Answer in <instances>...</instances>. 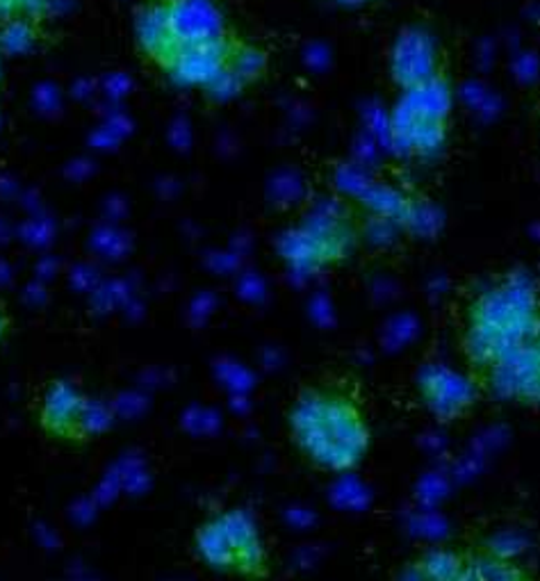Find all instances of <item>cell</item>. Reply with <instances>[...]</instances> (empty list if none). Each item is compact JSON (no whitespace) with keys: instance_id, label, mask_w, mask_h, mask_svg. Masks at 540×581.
I'll use <instances>...</instances> for the list:
<instances>
[{"instance_id":"9c48e42d","label":"cell","mask_w":540,"mask_h":581,"mask_svg":"<svg viewBox=\"0 0 540 581\" xmlns=\"http://www.w3.org/2000/svg\"><path fill=\"white\" fill-rule=\"evenodd\" d=\"M263 66H265V55L255 49H240L230 53L228 58V72L240 83L253 80L263 72Z\"/></svg>"},{"instance_id":"277c9868","label":"cell","mask_w":540,"mask_h":581,"mask_svg":"<svg viewBox=\"0 0 540 581\" xmlns=\"http://www.w3.org/2000/svg\"><path fill=\"white\" fill-rule=\"evenodd\" d=\"M228 58L230 49L224 39L192 41L180 46L176 58L167 68L180 83L210 87V83H213L228 66Z\"/></svg>"},{"instance_id":"8992f818","label":"cell","mask_w":540,"mask_h":581,"mask_svg":"<svg viewBox=\"0 0 540 581\" xmlns=\"http://www.w3.org/2000/svg\"><path fill=\"white\" fill-rule=\"evenodd\" d=\"M167 14L183 43L222 39V23L208 0H174Z\"/></svg>"},{"instance_id":"5b68a950","label":"cell","mask_w":540,"mask_h":581,"mask_svg":"<svg viewBox=\"0 0 540 581\" xmlns=\"http://www.w3.org/2000/svg\"><path fill=\"white\" fill-rule=\"evenodd\" d=\"M402 581H473L467 552L442 545L422 552L404 568Z\"/></svg>"},{"instance_id":"7a4b0ae2","label":"cell","mask_w":540,"mask_h":581,"mask_svg":"<svg viewBox=\"0 0 540 581\" xmlns=\"http://www.w3.org/2000/svg\"><path fill=\"white\" fill-rule=\"evenodd\" d=\"M199 561L219 574L263 579L269 570V547L261 522L247 508H222L194 533Z\"/></svg>"},{"instance_id":"ba28073f","label":"cell","mask_w":540,"mask_h":581,"mask_svg":"<svg viewBox=\"0 0 540 581\" xmlns=\"http://www.w3.org/2000/svg\"><path fill=\"white\" fill-rule=\"evenodd\" d=\"M473 581H529L527 568L495 550H465Z\"/></svg>"},{"instance_id":"8fae6325","label":"cell","mask_w":540,"mask_h":581,"mask_svg":"<svg viewBox=\"0 0 540 581\" xmlns=\"http://www.w3.org/2000/svg\"><path fill=\"white\" fill-rule=\"evenodd\" d=\"M5 327H8V319L3 317V313H0V338H3V333H5Z\"/></svg>"},{"instance_id":"52a82bcc","label":"cell","mask_w":540,"mask_h":581,"mask_svg":"<svg viewBox=\"0 0 540 581\" xmlns=\"http://www.w3.org/2000/svg\"><path fill=\"white\" fill-rule=\"evenodd\" d=\"M137 35L145 46V51L164 66L172 64V60L176 58L178 49L183 46V41L174 33L167 8L164 5H153L142 16H139Z\"/></svg>"},{"instance_id":"30bf717a","label":"cell","mask_w":540,"mask_h":581,"mask_svg":"<svg viewBox=\"0 0 540 581\" xmlns=\"http://www.w3.org/2000/svg\"><path fill=\"white\" fill-rule=\"evenodd\" d=\"M46 0H0V16H14L18 12H39Z\"/></svg>"},{"instance_id":"3957f363","label":"cell","mask_w":540,"mask_h":581,"mask_svg":"<svg viewBox=\"0 0 540 581\" xmlns=\"http://www.w3.org/2000/svg\"><path fill=\"white\" fill-rule=\"evenodd\" d=\"M91 404L83 390L68 381H55L46 388L39 422L51 435L58 438H83L91 431L89 425Z\"/></svg>"},{"instance_id":"6da1fadb","label":"cell","mask_w":540,"mask_h":581,"mask_svg":"<svg viewBox=\"0 0 540 581\" xmlns=\"http://www.w3.org/2000/svg\"><path fill=\"white\" fill-rule=\"evenodd\" d=\"M299 458L319 475L356 472L372 450V422L356 397L334 383L301 388L286 415Z\"/></svg>"}]
</instances>
